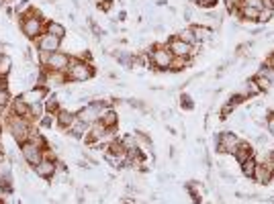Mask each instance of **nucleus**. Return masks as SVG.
<instances>
[{"label":"nucleus","instance_id":"4be33fe9","mask_svg":"<svg viewBox=\"0 0 274 204\" xmlns=\"http://www.w3.org/2000/svg\"><path fill=\"white\" fill-rule=\"evenodd\" d=\"M11 110H13V114L27 118V114H29V104L23 100V96H17V98H13V102H11Z\"/></svg>","mask_w":274,"mask_h":204},{"label":"nucleus","instance_id":"412c9836","mask_svg":"<svg viewBox=\"0 0 274 204\" xmlns=\"http://www.w3.org/2000/svg\"><path fill=\"white\" fill-rule=\"evenodd\" d=\"M98 122H100L102 127H106V129H117V122H119V114H117L113 108H106Z\"/></svg>","mask_w":274,"mask_h":204},{"label":"nucleus","instance_id":"6e6552de","mask_svg":"<svg viewBox=\"0 0 274 204\" xmlns=\"http://www.w3.org/2000/svg\"><path fill=\"white\" fill-rule=\"evenodd\" d=\"M35 45L39 51H45V53H53V51H60V45H62V39L49 35V33H41L37 39H35Z\"/></svg>","mask_w":274,"mask_h":204},{"label":"nucleus","instance_id":"1a4fd4ad","mask_svg":"<svg viewBox=\"0 0 274 204\" xmlns=\"http://www.w3.org/2000/svg\"><path fill=\"white\" fill-rule=\"evenodd\" d=\"M70 61H72V57H70L68 53H64V51H53V53H49V57H47V61H45V67H47V70H53V72H68Z\"/></svg>","mask_w":274,"mask_h":204},{"label":"nucleus","instance_id":"cd10ccee","mask_svg":"<svg viewBox=\"0 0 274 204\" xmlns=\"http://www.w3.org/2000/svg\"><path fill=\"white\" fill-rule=\"evenodd\" d=\"M135 139H137V147H139L143 153H147V151L151 149V141H149V137H147L145 133H135Z\"/></svg>","mask_w":274,"mask_h":204},{"label":"nucleus","instance_id":"4468645a","mask_svg":"<svg viewBox=\"0 0 274 204\" xmlns=\"http://www.w3.org/2000/svg\"><path fill=\"white\" fill-rule=\"evenodd\" d=\"M190 31L194 35V39H197V43H205V41H209L213 37V29L199 23V25H190Z\"/></svg>","mask_w":274,"mask_h":204},{"label":"nucleus","instance_id":"aec40b11","mask_svg":"<svg viewBox=\"0 0 274 204\" xmlns=\"http://www.w3.org/2000/svg\"><path fill=\"white\" fill-rule=\"evenodd\" d=\"M240 94L248 100V98H254V96H258V94H262L260 92V88H258V84H256V80L252 78V80H246L244 84H242V90H240Z\"/></svg>","mask_w":274,"mask_h":204},{"label":"nucleus","instance_id":"0eeeda50","mask_svg":"<svg viewBox=\"0 0 274 204\" xmlns=\"http://www.w3.org/2000/svg\"><path fill=\"white\" fill-rule=\"evenodd\" d=\"M21 155H23V159L29 163L31 168H35L37 163L45 157V149H41L39 145H35V143H31V141H27V143H23V145H21Z\"/></svg>","mask_w":274,"mask_h":204},{"label":"nucleus","instance_id":"423d86ee","mask_svg":"<svg viewBox=\"0 0 274 204\" xmlns=\"http://www.w3.org/2000/svg\"><path fill=\"white\" fill-rule=\"evenodd\" d=\"M240 141H242L240 135H236L233 131H223L215 139V149H217V153H231L233 155V151H236V147L240 145Z\"/></svg>","mask_w":274,"mask_h":204},{"label":"nucleus","instance_id":"ddd939ff","mask_svg":"<svg viewBox=\"0 0 274 204\" xmlns=\"http://www.w3.org/2000/svg\"><path fill=\"white\" fill-rule=\"evenodd\" d=\"M256 184H260V186H268L272 180H274V170L270 168V166H266V163H262V161H258V166H256V174H254V178H252Z\"/></svg>","mask_w":274,"mask_h":204},{"label":"nucleus","instance_id":"473e14b6","mask_svg":"<svg viewBox=\"0 0 274 204\" xmlns=\"http://www.w3.org/2000/svg\"><path fill=\"white\" fill-rule=\"evenodd\" d=\"M53 122H56V114H49V112H45V114L41 116V120H39V125H41V127H45V129H49V127H53Z\"/></svg>","mask_w":274,"mask_h":204},{"label":"nucleus","instance_id":"c85d7f7f","mask_svg":"<svg viewBox=\"0 0 274 204\" xmlns=\"http://www.w3.org/2000/svg\"><path fill=\"white\" fill-rule=\"evenodd\" d=\"M188 63H190V57H174L170 70H172V72H182V70L188 67Z\"/></svg>","mask_w":274,"mask_h":204},{"label":"nucleus","instance_id":"2eb2a0df","mask_svg":"<svg viewBox=\"0 0 274 204\" xmlns=\"http://www.w3.org/2000/svg\"><path fill=\"white\" fill-rule=\"evenodd\" d=\"M88 131H90V125H86V122H82L80 118H76V120L72 122V127H70L66 133H70L74 139H84V137L88 135Z\"/></svg>","mask_w":274,"mask_h":204},{"label":"nucleus","instance_id":"a19ab883","mask_svg":"<svg viewBox=\"0 0 274 204\" xmlns=\"http://www.w3.org/2000/svg\"><path fill=\"white\" fill-rule=\"evenodd\" d=\"M5 90H7V80L0 78V92H5Z\"/></svg>","mask_w":274,"mask_h":204},{"label":"nucleus","instance_id":"72a5a7b5","mask_svg":"<svg viewBox=\"0 0 274 204\" xmlns=\"http://www.w3.org/2000/svg\"><path fill=\"white\" fill-rule=\"evenodd\" d=\"M180 106H182L184 110H192V108H194V102H192V98H190L188 94H180Z\"/></svg>","mask_w":274,"mask_h":204},{"label":"nucleus","instance_id":"49530a36","mask_svg":"<svg viewBox=\"0 0 274 204\" xmlns=\"http://www.w3.org/2000/svg\"><path fill=\"white\" fill-rule=\"evenodd\" d=\"M270 3H272V5H274V0H270Z\"/></svg>","mask_w":274,"mask_h":204},{"label":"nucleus","instance_id":"20e7f679","mask_svg":"<svg viewBox=\"0 0 274 204\" xmlns=\"http://www.w3.org/2000/svg\"><path fill=\"white\" fill-rule=\"evenodd\" d=\"M66 76H68V82H88L94 76V67L80 57H72Z\"/></svg>","mask_w":274,"mask_h":204},{"label":"nucleus","instance_id":"5701e85b","mask_svg":"<svg viewBox=\"0 0 274 204\" xmlns=\"http://www.w3.org/2000/svg\"><path fill=\"white\" fill-rule=\"evenodd\" d=\"M45 33H49V35H53V37H58V39H64V37H66V27H64L60 21H49V23L45 25Z\"/></svg>","mask_w":274,"mask_h":204},{"label":"nucleus","instance_id":"a211bd4d","mask_svg":"<svg viewBox=\"0 0 274 204\" xmlns=\"http://www.w3.org/2000/svg\"><path fill=\"white\" fill-rule=\"evenodd\" d=\"M233 15H238L242 21H252V23H258L260 19V11L258 9H252V7H238L236 11H233Z\"/></svg>","mask_w":274,"mask_h":204},{"label":"nucleus","instance_id":"393cba45","mask_svg":"<svg viewBox=\"0 0 274 204\" xmlns=\"http://www.w3.org/2000/svg\"><path fill=\"white\" fill-rule=\"evenodd\" d=\"M43 106H45V112H49V114H58V112L62 110V108H60V100H58L56 94L47 96V98L43 100Z\"/></svg>","mask_w":274,"mask_h":204},{"label":"nucleus","instance_id":"e433bc0d","mask_svg":"<svg viewBox=\"0 0 274 204\" xmlns=\"http://www.w3.org/2000/svg\"><path fill=\"white\" fill-rule=\"evenodd\" d=\"M15 11H17V15H21V17H23L27 11H31V9H29V0H23V3H19V5L15 7Z\"/></svg>","mask_w":274,"mask_h":204},{"label":"nucleus","instance_id":"58836bf2","mask_svg":"<svg viewBox=\"0 0 274 204\" xmlns=\"http://www.w3.org/2000/svg\"><path fill=\"white\" fill-rule=\"evenodd\" d=\"M129 106H131V108H139V110H147V106H145L141 100H137V98H131V100H129Z\"/></svg>","mask_w":274,"mask_h":204},{"label":"nucleus","instance_id":"f704fd0d","mask_svg":"<svg viewBox=\"0 0 274 204\" xmlns=\"http://www.w3.org/2000/svg\"><path fill=\"white\" fill-rule=\"evenodd\" d=\"M240 5H242V7H252V9L262 11V9H264V0H242Z\"/></svg>","mask_w":274,"mask_h":204},{"label":"nucleus","instance_id":"ea45409f","mask_svg":"<svg viewBox=\"0 0 274 204\" xmlns=\"http://www.w3.org/2000/svg\"><path fill=\"white\" fill-rule=\"evenodd\" d=\"M223 3H225V7L233 13V11H236L238 7H240V3H242V0H223Z\"/></svg>","mask_w":274,"mask_h":204},{"label":"nucleus","instance_id":"7c9ffc66","mask_svg":"<svg viewBox=\"0 0 274 204\" xmlns=\"http://www.w3.org/2000/svg\"><path fill=\"white\" fill-rule=\"evenodd\" d=\"M258 76H264V78H268L272 84H274V67L270 65V63H264L260 70H258Z\"/></svg>","mask_w":274,"mask_h":204},{"label":"nucleus","instance_id":"f3484780","mask_svg":"<svg viewBox=\"0 0 274 204\" xmlns=\"http://www.w3.org/2000/svg\"><path fill=\"white\" fill-rule=\"evenodd\" d=\"M233 157H236V161H238V163H244L246 159L254 157V149H252V145H250L248 141H240V145L236 147V151H233Z\"/></svg>","mask_w":274,"mask_h":204},{"label":"nucleus","instance_id":"2f4dec72","mask_svg":"<svg viewBox=\"0 0 274 204\" xmlns=\"http://www.w3.org/2000/svg\"><path fill=\"white\" fill-rule=\"evenodd\" d=\"M29 141H31V143H35V145H39L41 149H45V139H43V135H39L35 129L31 131V137H29Z\"/></svg>","mask_w":274,"mask_h":204},{"label":"nucleus","instance_id":"39448f33","mask_svg":"<svg viewBox=\"0 0 274 204\" xmlns=\"http://www.w3.org/2000/svg\"><path fill=\"white\" fill-rule=\"evenodd\" d=\"M147 55H149V67H155L158 72L170 70L172 59H174V55L168 51L166 45H155V47H151V49L147 51Z\"/></svg>","mask_w":274,"mask_h":204},{"label":"nucleus","instance_id":"9b49d317","mask_svg":"<svg viewBox=\"0 0 274 204\" xmlns=\"http://www.w3.org/2000/svg\"><path fill=\"white\" fill-rule=\"evenodd\" d=\"M166 47H168V51L174 55V57H192L194 53H192V45H188L186 41H182V39H178V37H172L168 43H166Z\"/></svg>","mask_w":274,"mask_h":204},{"label":"nucleus","instance_id":"f8f14e48","mask_svg":"<svg viewBox=\"0 0 274 204\" xmlns=\"http://www.w3.org/2000/svg\"><path fill=\"white\" fill-rule=\"evenodd\" d=\"M47 88H43V86H33V88H29L27 92H23L21 96H23V100L31 106V104H39V102H43L45 98H47Z\"/></svg>","mask_w":274,"mask_h":204},{"label":"nucleus","instance_id":"c9c22d12","mask_svg":"<svg viewBox=\"0 0 274 204\" xmlns=\"http://www.w3.org/2000/svg\"><path fill=\"white\" fill-rule=\"evenodd\" d=\"M88 25H90V29H92V33H94V37H96V39H100V37L104 35V33H102V29L94 23V19H88Z\"/></svg>","mask_w":274,"mask_h":204},{"label":"nucleus","instance_id":"f03ea898","mask_svg":"<svg viewBox=\"0 0 274 204\" xmlns=\"http://www.w3.org/2000/svg\"><path fill=\"white\" fill-rule=\"evenodd\" d=\"M106 108H111L108 100H92L76 112V118H80L82 122H86V125H94V122L100 120V116L104 114Z\"/></svg>","mask_w":274,"mask_h":204},{"label":"nucleus","instance_id":"a18cd8bd","mask_svg":"<svg viewBox=\"0 0 274 204\" xmlns=\"http://www.w3.org/2000/svg\"><path fill=\"white\" fill-rule=\"evenodd\" d=\"M0 155H3V147H0Z\"/></svg>","mask_w":274,"mask_h":204},{"label":"nucleus","instance_id":"9d476101","mask_svg":"<svg viewBox=\"0 0 274 204\" xmlns=\"http://www.w3.org/2000/svg\"><path fill=\"white\" fill-rule=\"evenodd\" d=\"M33 170H35V174H37L39 178L51 180V178L56 176V172L60 170V166H58V161H56V159H51V157H47V155H45V157H43L41 161H39Z\"/></svg>","mask_w":274,"mask_h":204},{"label":"nucleus","instance_id":"6ab92c4d","mask_svg":"<svg viewBox=\"0 0 274 204\" xmlns=\"http://www.w3.org/2000/svg\"><path fill=\"white\" fill-rule=\"evenodd\" d=\"M113 57L119 61L123 67H127V70L135 67V53H129V51H113Z\"/></svg>","mask_w":274,"mask_h":204},{"label":"nucleus","instance_id":"dca6fc26","mask_svg":"<svg viewBox=\"0 0 274 204\" xmlns=\"http://www.w3.org/2000/svg\"><path fill=\"white\" fill-rule=\"evenodd\" d=\"M74 120H76V114L70 112V110H66V108H62V110L56 114V125H58L62 131H68V129L72 127Z\"/></svg>","mask_w":274,"mask_h":204},{"label":"nucleus","instance_id":"4c0bfd02","mask_svg":"<svg viewBox=\"0 0 274 204\" xmlns=\"http://www.w3.org/2000/svg\"><path fill=\"white\" fill-rule=\"evenodd\" d=\"M96 7H98V11H102V13H108V11L113 9V3H111V0H98V3H96Z\"/></svg>","mask_w":274,"mask_h":204},{"label":"nucleus","instance_id":"a878e982","mask_svg":"<svg viewBox=\"0 0 274 204\" xmlns=\"http://www.w3.org/2000/svg\"><path fill=\"white\" fill-rule=\"evenodd\" d=\"M11 67H13V59H11V55L0 53V78H7V76L11 74Z\"/></svg>","mask_w":274,"mask_h":204},{"label":"nucleus","instance_id":"c756f323","mask_svg":"<svg viewBox=\"0 0 274 204\" xmlns=\"http://www.w3.org/2000/svg\"><path fill=\"white\" fill-rule=\"evenodd\" d=\"M254 80H256V84H258V88H260V92H268V90H272V82L268 80V78H264V76H254Z\"/></svg>","mask_w":274,"mask_h":204},{"label":"nucleus","instance_id":"f257e3e1","mask_svg":"<svg viewBox=\"0 0 274 204\" xmlns=\"http://www.w3.org/2000/svg\"><path fill=\"white\" fill-rule=\"evenodd\" d=\"M21 31L27 39L35 41L39 35H41L45 31V23H43V17L41 13H37V11H27L23 17H21Z\"/></svg>","mask_w":274,"mask_h":204},{"label":"nucleus","instance_id":"bb28decb","mask_svg":"<svg viewBox=\"0 0 274 204\" xmlns=\"http://www.w3.org/2000/svg\"><path fill=\"white\" fill-rule=\"evenodd\" d=\"M178 39H182V41H186L188 45H201V43H197V39H194V35H192V31H190V27H186V29H182L178 35H176Z\"/></svg>","mask_w":274,"mask_h":204},{"label":"nucleus","instance_id":"b1692460","mask_svg":"<svg viewBox=\"0 0 274 204\" xmlns=\"http://www.w3.org/2000/svg\"><path fill=\"white\" fill-rule=\"evenodd\" d=\"M256 166H258V159H256V157H250V159H246L244 163H240L242 174H244L248 180H252V178H254V174H256Z\"/></svg>","mask_w":274,"mask_h":204},{"label":"nucleus","instance_id":"79ce46f5","mask_svg":"<svg viewBox=\"0 0 274 204\" xmlns=\"http://www.w3.org/2000/svg\"><path fill=\"white\" fill-rule=\"evenodd\" d=\"M268 63H270V65L274 67V55H270V57H268Z\"/></svg>","mask_w":274,"mask_h":204},{"label":"nucleus","instance_id":"37998d69","mask_svg":"<svg viewBox=\"0 0 274 204\" xmlns=\"http://www.w3.org/2000/svg\"><path fill=\"white\" fill-rule=\"evenodd\" d=\"M190 3H194V5H199V3H201V0H190Z\"/></svg>","mask_w":274,"mask_h":204},{"label":"nucleus","instance_id":"c03bdc74","mask_svg":"<svg viewBox=\"0 0 274 204\" xmlns=\"http://www.w3.org/2000/svg\"><path fill=\"white\" fill-rule=\"evenodd\" d=\"M0 135H3V125H0Z\"/></svg>","mask_w":274,"mask_h":204},{"label":"nucleus","instance_id":"7ed1b4c3","mask_svg":"<svg viewBox=\"0 0 274 204\" xmlns=\"http://www.w3.org/2000/svg\"><path fill=\"white\" fill-rule=\"evenodd\" d=\"M9 131H11V135L15 137V141H17L19 145H23V143L29 141L31 131H33V125H31L29 118L17 116V114L11 112V116H9Z\"/></svg>","mask_w":274,"mask_h":204}]
</instances>
